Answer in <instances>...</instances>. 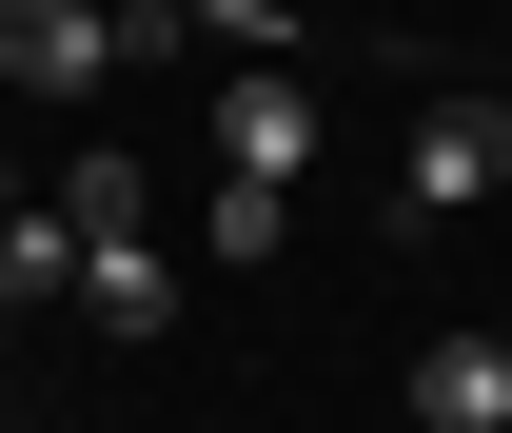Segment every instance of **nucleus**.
Returning a JSON list of instances; mask_svg holds the SVG:
<instances>
[{"label": "nucleus", "mask_w": 512, "mask_h": 433, "mask_svg": "<svg viewBox=\"0 0 512 433\" xmlns=\"http://www.w3.org/2000/svg\"><path fill=\"white\" fill-rule=\"evenodd\" d=\"M0 276H20V315L79 296V217H60V197H20V217H0Z\"/></svg>", "instance_id": "423d86ee"}, {"label": "nucleus", "mask_w": 512, "mask_h": 433, "mask_svg": "<svg viewBox=\"0 0 512 433\" xmlns=\"http://www.w3.org/2000/svg\"><path fill=\"white\" fill-rule=\"evenodd\" d=\"M0 335H20V276H0Z\"/></svg>", "instance_id": "1a4fd4ad"}, {"label": "nucleus", "mask_w": 512, "mask_h": 433, "mask_svg": "<svg viewBox=\"0 0 512 433\" xmlns=\"http://www.w3.org/2000/svg\"><path fill=\"white\" fill-rule=\"evenodd\" d=\"M79 315L99 335H178V256L158 237H79Z\"/></svg>", "instance_id": "39448f33"}, {"label": "nucleus", "mask_w": 512, "mask_h": 433, "mask_svg": "<svg viewBox=\"0 0 512 433\" xmlns=\"http://www.w3.org/2000/svg\"><path fill=\"white\" fill-rule=\"evenodd\" d=\"M414 433H512V315H473V335L414 355Z\"/></svg>", "instance_id": "20e7f679"}, {"label": "nucleus", "mask_w": 512, "mask_h": 433, "mask_svg": "<svg viewBox=\"0 0 512 433\" xmlns=\"http://www.w3.org/2000/svg\"><path fill=\"white\" fill-rule=\"evenodd\" d=\"M493 178H512V119H493V99H434V119H414V158H394V197H414V217H473Z\"/></svg>", "instance_id": "7ed1b4c3"}, {"label": "nucleus", "mask_w": 512, "mask_h": 433, "mask_svg": "<svg viewBox=\"0 0 512 433\" xmlns=\"http://www.w3.org/2000/svg\"><path fill=\"white\" fill-rule=\"evenodd\" d=\"M276 237H296V178H217V256H237V276H256V256H276Z\"/></svg>", "instance_id": "0eeeda50"}, {"label": "nucleus", "mask_w": 512, "mask_h": 433, "mask_svg": "<svg viewBox=\"0 0 512 433\" xmlns=\"http://www.w3.org/2000/svg\"><path fill=\"white\" fill-rule=\"evenodd\" d=\"M60 217L79 237H138V158H60Z\"/></svg>", "instance_id": "6e6552de"}, {"label": "nucleus", "mask_w": 512, "mask_h": 433, "mask_svg": "<svg viewBox=\"0 0 512 433\" xmlns=\"http://www.w3.org/2000/svg\"><path fill=\"white\" fill-rule=\"evenodd\" d=\"M296 158H316V79H296V60H237V79H217V178H296Z\"/></svg>", "instance_id": "f03ea898"}, {"label": "nucleus", "mask_w": 512, "mask_h": 433, "mask_svg": "<svg viewBox=\"0 0 512 433\" xmlns=\"http://www.w3.org/2000/svg\"><path fill=\"white\" fill-rule=\"evenodd\" d=\"M138 40H197V0H0V99H99Z\"/></svg>", "instance_id": "f257e3e1"}]
</instances>
